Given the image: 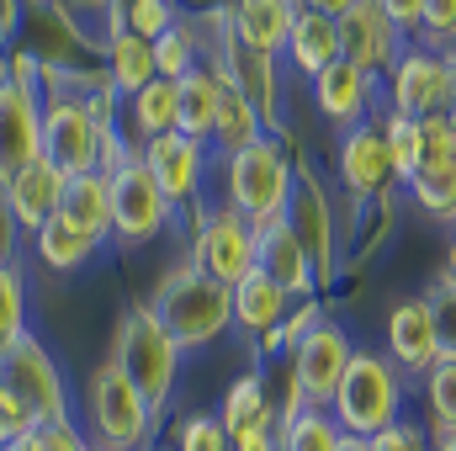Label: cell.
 <instances>
[{"label":"cell","mask_w":456,"mask_h":451,"mask_svg":"<svg viewBox=\"0 0 456 451\" xmlns=\"http://www.w3.org/2000/svg\"><path fill=\"white\" fill-rule=\"evenodd\" d=\"M149 308L181 350H202V345H213L233 330V292L224 282H213L208 271H197L191 260L159 276Z\"/></svg>","instance_id":"6da1fadb"},{"label":"cell","mask_w":456,"mask_h":451,"mask_svg":"<svg viewBox=\"0 0 456 451\" xmlns=\"http://www.w3.org/2000/svg\"><path fill=\"white\" fill-rule=\"evenodd\" d=\"M154 430H159V409L112 361H102L86 377V441H91V451H149Z\"/></svg>","instance_id":"7a4b0ae2"},{"label":"cell","mask_w":456,"mask_h":451,"mask_svg":"<svg viewBox=\"0 0 456 451\" xmlns=\"http://www.w3.org/2000/svg\"><path fill=\"white\" fill-rule=\"evenodd\" d=\"M112 366L154 404L165 409L170 393H175V377H181V345L170 340V330L154 319L149 303H133L112 330Z\"/></svg>","instance_id":"3957f363"},{"label":"cell","mask_w":456,"mask_h":451,"mask_svg":"<svg viewBox=\"0 0 456 451\" xmlns=\"http://www.w3.org/2000/svg\"><path fill=\"white\" fill-rule=\"evenodd\" d=\"M292 160L287 149L265 133L255 138L249 149L228 154L224 160V186H228V213H239L249 228H265L287 213V197H292Z\"/></svg>","instance_id":"277c9868"},{"label":"cell","mask_w":456,"mask_h":451,"mask_svg":"<svg viewBox=\"0 0 456 451\" xmlns=\"http://www.w3.org/2000/svg\"><path fill=\"white\" fill-rule=\"evenodd\" d=\"M398 409H403V372L387 356H377V350H355L340 388H335V398H330L335 425L345 436L371 441L377 430H387L398 420Z\"/></svg>","instance_id":"5b68a950"},{"label":"cell","mask_w":456,"mask_h":451,"mask_svg":"<svg viewBox=\"0 0 456 451\" xmlns=\"http://www.w3.org/2000/svg\"><path fill=\"white\" fill-rule=\"evenodd\" d=\"M37 59L11 53L0 70V186L43 154V91H37Z\"/></svg>","instance_id":"8992f818"},{"label":"cell","mask_w":456,"mask_h":451,"mask_svg":"<svg viewBox=\"0 0 456 451\" xmlns=\"http://www.w3.org/2000/svg\"><path fill=\"white\" fill-rule=\"evenodd\" d=\"M48 80V96H43V160L69 181V176H86L96 170V144H102V127L86 107V91H69L53 80V70L43 75Z\"/></svg>","instance_id":"52a82bcc"},{"label":"cell","mask_w":456,"mask_h":451,"mask_svg":"<svg viewBox=\"0 0 456 451\" xmlns=\"http://www.w3.org/2000/svg\"><path fill=\"white\" fill-rule=\"evenodd\" d=\"M0 382L32 409V420L37 425H59V420H69V398H64V372H59V361L48 356V345L43 340L27 335L11 345V356L0 361Z\"/></svg>","instance_id":"ba28073f"},{"label":"cell","mask_w":456,"mask_h":451,"mask_svg":"<svg viewBox=\"0 0 456 451\" xmlns=\"http://www.w3.org/2000/svg\"><path fill=\"white\" fill-rule=\"evenodd\" d=\"M387 112L398 117H441L452 112V64L430 48H403L387 70Z\"/></svg>","instance_id":"9c48e42d"},{"label":"cell","mask_w":456,"mask_h":451,"mask_svg":"<svg viewBox=\"0 0 456 451\" xmlns=\"http://www.w3.org/2000/svg\"><path fill=\"white\" fill-rule=\"evenodd\" d=\"M112 181V239L122 244H143V239H154V234H165L170 228V197L154 186V176L143 170V160L133 154L122 170L107 176Z\"/></svg>","instance_id":"30bf717a"},{"label":"cell","mask_w":456,"mask_h":451,"mask_svg":"<svg viewBox=\"0 0 456 451\" xmlns=\"http://www.w3.org/2000/svg\"><path fill=\"white\" fill-rule=\"evenodd\" d=\"M350 356H355V350H350L345 330L330 324V319H319L308 335L292 345V388L303 393L308 409H330V398H335V388H340Z\"/></svg>","instance_id":"8fae6325"},{"label":"cell","mask_w":456,"mask_h":451,"mask_svg":"<svg viewBox=\"0 0 456 451\" xmlns=\"http://www.w3.org/2000/svg\"><path fill=\"white\" fill-rule=\"evenodd\" d=\"M191 266L197 271H208L213 282H224L228 292L255 271V228L244 224L239 213H208L202 228H197V244H191Z\"/></svg>","instance_id":"7c38bea8"},{"label":"cell","mask_w":456,"mask_h":451,"mask_svg":"<svg viewBox=\"0 0 456 451\" xmlns=\"http://www.w3.org/2000/svg\"><path fill=\"white\" fill-rule=\"evenodd\" d=\"M340 59L350 70H361V75H387L393 70V59L403 53V32L382 16V5L377 0H355L350 11H345L340 21Z\"/></svg>","instance_id":"4fadbf2b"},{"label":"cell","mask_w":456,"mask_h":451,"mask_svg":"<svg viewBox=\"0 0 456 451\" xmlns=\"http://www.w3.org/2000/svg\"><path fill=\"white\" fill-rule=\"evenodd\" d=\"M138 160H143V170L154 176V186L170 197V208H186L197 192H202V176H208V144H197V138H186V133H165V138H154V144H143L138 149Z\"/></svg>","instance_id":"5bb4252c"},{"label":"cell","mask_w":456,"mask_h":451,"mask_svg":"<svg viewBox=\"0 0 456 451\" xmlns=\"http://www.w3.org/2000/svg\"><path fill=\"white\" fill-rule=\"evenodd\" d=\"M255 271H265L287 298H314V287H319L314 255H308V250H303V239L287 228V218L255 228Z\"/></svg>","instance_id":"9a60e30c"},{"label":"cell","mask_w":456,"mask_h":451,"mask_svg":"<svg viewBox=\"0 0 456 451\" xmlns=\"http://www.w3.org/2000/svg\"><path fill=\"white\" fill-rule=\"evenodd\" d=\"M0 202H5V213H11V224L27 228V234H37V228L48 224L59 208H64V176L37 154L32 165H21L5 186H0Z\"/></svg>","instance_id":"2e32d148"},{"label":"cell","mask_w":456,"mask_h":451,"mask_svg":"<svg viewBox=\"0 0 456 451\" xmlns=\"http://www.w3.org/2000/svg\"><path fill=\"white\" fill-rule=\"evenodd\" d=\"M340 181L355 197H382L398 176H393V160H387V138H382V122L366 117L355 127H345L340 144Z\"/></svg>","instance_id":"e0dca14e"},{"label":"cell","mask_w":456,"mask_h":451,"mask_svg":"<svg viewBox=\"0 0 456 451\" xmlns=\"http://www.w3.org/2000/svg\"><path fill=\"white\" fill-rule=\"evenodd\" d=\"M287 228L303 239V250L314 255V271H319V282H330V271H335V228H330V208H324V197H319V181L308 176V170H297L292 176V197H287Z\"/></svg>","instance_id":"ac0fdd59"},{"label":"cell","mask_w":456,"mask_h":451,"mask_svg":"<svg viewBox=\"0 0 456 451\" xmlns=\"http://www.w3.org/2000/svg\"><path fill=\"white\" fill-rule=\"evenodd\" d=\"M441 356V330L425 298H409L387 314V361L398 372H430Z\"/></svg>","instance_id":"d6986e66"},{"label":"cell","mask_w":456,"mask_h":451,"mask_svg":"<svg viewBox=\"0 0 456 451\" xmlns=\"http://www.w3.org/2000/svg\"><path fill=\"white\" fill-rule=\"evenodd\" d=\"M292 21H297V0H233L228 5V37L265 59H276L287 48Z\"/></svg>","instance_id":"ffe728a7"},{"label":"cell","mask_w":456,"mask_h":451,"mask_svg":"<svg viewBox=\"0 0 456 451\" xmlns=\"http://www.w3.org/2000/svg\"><path fill=\"white\" fill-rule=\"evenodd\" d=\"M371 96H377V80L361 75V70H350L345 59L340 64H330V70L314 80V107H319V117H330L335 127H355V122H366Z\"/></svg>","instance_id":"44dd1931"},{"label":"cell","mask_w":456,"mask_h":451,"mask_svg":"<svg viewBox=\"0 0 456 451\" xmlns=\"http://www.w3.org/2000/svg\"><path fill=\"white\" fill-rule=\"evenodd\" d=\"M32 250H37V260L48 266V271H80V266H91L102 250H107V239L102 234H91V228H80L75 218H64V213H53L48 224L32 234Z\"/></svg>","instance_id":"7402d4cb"},{"label":"cell","mask_w":456,"mask_h":451,"mask_svg":"<svg viewBox=\"0 0 456 451\" xmlns=\"http://www.w3.org/2000/svg\"><path fill=\"white\" fill-rule=\"evenodd\" d=\"M287 64L308 80H319L330 64H340V27L330 16H314V11H297L292 32H287Z\"/></svg>","instance_id":"603a6c76"},{"label":"cell","mask_w":456,"mask_h":451,"mask_svg":"<svg viewBox=\"0 0 456 451\" xmlns=\"http://www.w3.org/2000/svg\"><path fill=\"white\" fill-rule=\"evenodd\" d=\"M224 75V70H218ZM255 138H265V117L255 112V102L233 86L224 75V86H218V122H213V138H208V149H218V154H239V149H249Z\"/></svg>","instance_id":"cb8c5ba5"},{"label":"cell","mask_w":456,"mask_h":451,"mask_svg":"<svg viewBox=\"0 0 456 451\" xmlns=\"http://www.w3.org/2000/svg\"><path fill=\"white\" fill-rule=\"evenodd\" d=\"M218 86H224V75L218 70H191L186 80H175V133H186V138H197V144H208L213 138V122H218Z\"/></svg>","instance_id":"d4e9b609"},{"label":"cell","mask_w":456,"mask_h":451,"mask_svg":"<svg viewBox=\"0 0 456 451\" xmlns=\"http://www.w3.org/2000/svg\"><path fill=\"white\" fill-rule=\"evenodd\" d=\"M218 420H224L228 441H233V436H255V430H276V404H271L260 372H244V377L228 388Z\"/></svg>","instance_id":"484cf974"},{"label":"cell","mask_w":456,"mask_h":451,"mask_svg":"<svg viewBox=\"0 0 456 451\" xmlns=\"http://www.w3.org/2000/svg\"><path fill=\"white\" fill-rule=\"evenodd\" d=\"M122 122H127L133 149H143V144H154V138L175 133V80H159V75H154L143 91H133Z\"/></svg>","instance_id":"4316f807"},{"label":"cell","mask_w":456,"mask_h":451,"mask_svg":"<svg viewBox=\"0 0 456 451\" xmlns=\"http://www.w3.org/2000/svg\"><path fill=\"white\" fill-rule=\"evenodd\" d=\"M287 292L265 276V271H249L239 287H233V324L244 330V335H265V330H276L281 319H287Z\"/></svg>","instance_id":"83f0119b"},{"label":"cell","mask_w":456,"mask_h":451,"mask_svg":"<svg viewBox=\"0 0 456 451\" xmlns=\"http://www.w3.org/2000/svg\"><path fill=\"white\" fill-rule=\"evenodd\" d=\"M102 80L112 86L117 102H127L133 91H143L154 80V43H143L133 32H112L107 37V75Z\"/></svg>","instance_id":"f1b7e54d"},{"label":"cell","mask_w":456,"mask_h":451,"mask_svg":"<svg viewBox=\"0 0 456 451\" xmlns=\"http://www.w3.org/2000/svg\"><path fill=\"white\" fill-rule=\"evenodd\" d=\"M64 218H75L80 228L112 239V181L102 170H86V176H69L64 181Z\"/></svg>","instance_id":"f546056e"},{"label":"cell","mask_w":456,"mask_h":451,"mask_svg":"<svg viewBox=\"0 0 456 451\" xmlns=\"http://www.w3.org/2000/svg\"><path fill=\"white\" fill-rule=\"evenodd\" d=\"M409 192H414V202H419L430 218L456 224V154L452 160H425V165L409 176Z\"/></svg>","instance_id":"4dcf8cb0"},{"label":"cell","mask_w":456,"mask_h":451,"mask_svg":"<svg viewBox=\"0 0 456 451\" xmlns=\"http://www.w3.org/2000/svg\"><path fill=\"white\" fill-rule=\"evenodd\" d=\"M340 425L330 409H297L281 420V451H340Z\"/></svg>","instance_id":"1f68e13d"},{"label":"cell","mask_w":456,"mask_h":451,"mask_svg":"<svg viewBox=\"0 0 456 451\" xmlns=\"http://www.w3.org/2000/svg\"><path fill=\"white\" fill-rule=\"evenodd\" d=\"M425 409H430L436 436H456V356L452 350H441L436 366L425 372Z\"/></svg>","instance_id":"d6a6232c"},{"label":"cell","mask_w":456,"mask_h":451,"mask_svg":"<svg viewBox=\"0 0 456 451\" xmlns=\"http://www.w3.org/2000/svg\"><path fill=\"white\" fill-rule=\"evenodd\" d=\"M27 335V276L16 260H0V361Z\"/></svg>","instance_id":"836d02e7"},{"label":"cell","mask_w":456,"mask_h":451,"mask_svg":"<svg viewBox=\"0 0 456 451\" xmlns=\"http://www.w3.org/2000/svg\"><path fill=\"white\" fill-rule=\"evenodd\" d=\"M382 138H387V160H393V176H414L419 165H425V133H419V122L414 117H398V112H382Z\"/></svg>","instance_id":"e575fe53"},{"label":"cell","mask_w":456,"mask_h":451,"mask_svg":"<svg viewBox=\"0 0 456 451\" xmlns=\"http://www.w3.org/2000/svg\"><path fill=\"white\" fill-rule=\"evenodd\" d=\"M197 27H186V21H175L170 32H159L154 37V75L159 80H186L191 70H197Z\"/></svg>","instance_id":"d590c367"},{"label":"cell","mask_w":456,"mask_h":451,"mask_svg":"<svg viewBox=\"0 0 456 451\" xmlns=\"http://www.w3.org/2000/svg\"><path fill=\"white\" fill-rule=\"evenodd\" d=\"M170 27H175V5H170V0H122V32L154 43V37L170 32Z\"/></svg>","instance_id":"8d00e7d4"},{"label":"cell","mask_w":456,"mask_h":451,"mask_svg":"<svg viewBox=\"0 0 456 451\" xmlns=\"http://www.w3.org/2000/svg\"><path fill=\"white\" fill-rule=\"evenodd\" d=\"M170 451H233V441H228L218 414H186L175 425V447Z\"/></svg>","instance_id":"74e56055"},{"label":"cell","mask_w":456,"mask_h":451,"mask_svg":"<svg viewBox=\"0 0 456 451\" xmlns=\"http://www.w3.org/2000/svg\"><path fill=\"white\" fill-rule=\"evenodd\" d=\"M319 319H324V314H319V303H314V298H303V308H297V314H287V319H281L276 330H265L260 340H265V350H271V356H281V350L292 356V345L308 335V330H314Z\"/></svg>","instance_id":"f35d334b"},{"label":"cell","mask_w":456,"mask_h":451,"mask_svg":"<svg viewBox=\"0 0 456 451\" xmlns=\"http://www.w3.org/2000/svg\"><path fill=\"white\" fill-rule=\"evenodd\" d=\"M419 32H425L430 53H441V48H456V0H425Z\"/></svg>","instance_id":"ab89813d"},{"label":"cell","mask_w":456,"mask_h":451,"mask_svg":"<svg viewBox=\"0 0 456 451\" xmlns=\"http://www.w3.org/2000/svg\"><path fill=\"white\" fill-rule=\"evenodd\" d=\"M425 303H430V314H436L441 350H452V356H456V282H452V276H441V282L425 292Z\"/></svg>","instance_id":"60d3db41"},{"label":"cell","mask_w":456,"mask_h":451,"mask_svg":"<svg viewBox=\"0 0 456 451\" xmlns=\"http://www.w3.org/2000/svg\"><path fill=\"white\" fill-rule=\"evenodd\" d=\"M37 430V420H32V409L0 382V447H11V441H21V436H32Z\"/></svg>","instance_id":"b9f144b4"},{"label":"cell","mask_w":456,"mask_h":451,"mask_svg":"<svg viewBox=\"0 0 456 451\" xmlns=\"http://www.w3.org/2000/svg\"><path fill=\"white\" fill-rule=\"evenodd\" d=\"M366 451H430V436L419 430V425H409V420H393L387 430H377Z\"/></svg>","instance_id":"7bdbcfd3"},{"label":"cell","mask_w":456,"mask_h":451,"mask_svg":"<svg viewBox=\"0 0 456 451\" xmlns=\"http://www.w3.org/2000/svg\"><path fill=\"white\" fill-rule=\"evenodd\" d=\"M37 436H43V451H91L86 430H80L75 420H59V425H37Z\"/></svg>","instance_id":"ee69618b"},{"label":"cell","mask_w":456,"mask_h":451,"mask_svg":"<svg viewBox=\"0 0 456 451\" xmlns=\"http://www.w3.org/2000/svg\"><path fill=\"white\" fill-rule=\"evenodd\" d=\"M419 133H425V160H452V122L441 117H419Z\"/></svg>","instance_id":"f6af8a7d"},{"label":"cell","mask_w":456,"mask_h":451,"mask_svg":"<svg viewBox=\"0 0 456 451\" xmlns=\"http://www.w3.org/2000/svg\"><path fill=\"white\" fill-rule=\"evenodd\" d=\"M382 5V16L409 37V32H419V16H425V0H377Z\"/></svg>","instance_id":"bcb514c9"},{"label":"cell","mask_w":456,"mask_h":451,"mask_svg":"<svg viewBox=\"0 0 456 451\" xmlns=\"http://www.w3.org/2000/svg\"><path fill=\"white\" fill-rule=\"evenodd\" d=\"M233 451H281L276 430H255V436H233Z\"/></svg>","instance_id":"7dc6e473"},{"label":"cell","mask_w":456,"mask_h":451,"mask_svg":"<svg viewBox=\"0 0 456 451\" xmlns=\"http://www.w3.org/2000/svg\"><path fill=\"white\" fill-rule=\"evenodd\" d=\"M350 5L355 0H297V11H314V16H330V21H340Z\"/></svg>","instance_id":"c3c4849f"},{"label":"cell","mask_w":456,"mask_h":451,"mask_svg":"<svg viewBox=\"0 0 456 451\" xmlns=\"http://www.w3.org/2000/svg\"><path fill=\"white\" fill-rule=\"evenodd\" d=\"M21 27V0H0V43H11Z\"/></svg>","instance_id":"681fc988"},{"label":"cell","mask_w":456,"mask_h":451,"mask_svg":"<svg viewBox=\"0 0 456 451\" xmlns=\"http://www.w3.org/2000/svg\"><path fill=\"white\" fill-rule=\"evenodd\" d=\"M5 451H43V436L32 430V436H21V441H11V447H5Z\"/></svg>","instance_id":"f907efd6"},{"label":"cell","mask_w":456,"mask_h":451,"mask_svg":"<svg viewBox=\"0 0 456 451\" xmlns=\"http://www.w3.org/2000/svg\"><path fill=\"white\" fill-rule=\"evenodd\" d=\"M340 451H366V441L361 436H340Z\"/></svg>","instance_id":"816d5d0a"},{"label":"cell","mask_w":456,"mask_h":451,"mask_svg":"<svg viewBox=\"0 0 456 451\" xmlns=\"http://www.w3.org/2000/svg\"><path fill=\"white\" fill-rule=\"evenodd\" d=\"M430 451H456V436H436V447Z\"/></svg>","instance_id":"f5cc1de1"},{"label":"cell","mask_w":456,"mask_h":451,"mask_svg":"<svg viewBox=\"0 0 456 451\" xmlns=\"http://www.w3.org/2000/svg\"><path fill=\"white\" fill-rule=\"evenodd\" d=\"M446 122H452V154H456V107L446 112Z\"/></svg>","instance_id":"db71d44e"},{"label":"cell","mask_w":456,"mask_h":451,"mask_svg":"<svg viewBox=\"0 0 456 451\" xmlns=\"http://www.w3.org/2000/svg\"><path fill=\"white\" fill-rule=\"evenodd\" d=\"M446 276L456 282V234H452V271H446Z\"/></svg>","instance_id":"11a10c76"},{"label":"cell","mask_w":456,"mask_h":451,"mask_svg":"<svg viewBox=\"0 0 456 451\" xmlns=\"http://www.w3.org/2000/svg\"><path fill=\"white\" fill-rule=\"evenodd\" d=\"M452 59H456V48H452Z\"/></svg>","instance_id":"9f6ffc18"},{"label":"cell","mask_w":456,"mask_h":451,"mask_svg":"<svg viewBox=\"0 0 456 451\" xmlns=\"http://www.w3.org/2000/svg\"><path fill=\"white\" fill-rule=\"evenodd\" d=\"M0 451H5V447H0Z\"/></svg>","instance_id":"6f0895ef"},{"label":"cell","mask_w":456,"mask_h":451,"mask_svg":"<svg viewBox=\"0 0 456 451\" xmlns=\"http://www.w3.org/2000/svg\"><path fill=\"white\" fill-rule=\"evenodd\" d=\"M154 451H159V447H154Z\"/></svg>","instance_id":"680465c9"}]
</instances>
